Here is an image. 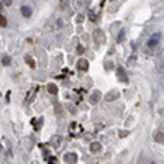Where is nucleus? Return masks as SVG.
I'll list each match as a JSON object with an SVG mask.
<instances>
[{
  "instance_id": "1",
  "label": "nucleus",
  "mask_w": 164,
  "mask_h": 164,
  "mask_svg": "<svg viewBox=\"0 0 164 164\" xmlns=\"http://www.w3.org/2000/svg\"><path fill=\"white\" fill-rule=\"evenodd\" d=\"M118 95H120V92H118V90H110V92H108L107 95H105V100H107V102L117 100V98H118Z\"/></svg>"
},
{
  "instance_id": "2",
  "label": "nucleus",
  "mask_w": 164,
  "mask_h": 164,
  "mask_svg": "<svg viewBox=\"0 0 164 164\" xmlns=\"http://www.w3.org/2000/svg\"><path fill=\"white\" fill-rule=\"evenodd\" d=\"M77 69H81V71H87L89 69L87 59H79V61H77Z\"/></svg>"
},
{
  "instance_id": "3",
  "label": "nucleus",
  "mask_w": 164,
  "mask_h": 164,
  "mask_svg": "<svg viewBox=\"0 0 164 164\" xmlns=\"http://www.w3.org/2000/svg\"><path fill=\"white\" fill-rule=\"evenodd\" d=\"M64 159H66V163H77V154L67 153L66 156H64Z\"/></svg>"
},
{
  "instance_id": "4",
  "label": "nucleus",
  "mask_w": 164,
  "mask_h": 164,
  "mask_svg": "<svg viewBox=\"0 0 164 164\" xmlns=\"http://www.w3.org/2000/svg\"><path fill=\"white\" fill-rule=\"evenodd\" d=\"M100 149H102V146H100V143H92L90 144V153H100Z\"/></svg>"
},
{
  "instance_id": "5",
  "label": "nucleus",
  "mask_w": 164,
  "mask_h": 164,
  "mask_svg": "<svg viewBox=\"0 0 164 164\" xmlns=\"http://www.w3.org/2000/svg\"><path fill=\"white\" fill-rule=\"evenodd\" d=\"M158 41H159V35H154L153 38L148 41V46H149V48H154L156 44H158Z\"/></svg>"
},
{
  "instance_id": "6",
  "label": "nucleus",
  "mask_w": 164,
  "mask_h": 164,
  "mask_svg": "<svg viewBox=\"0 0 164 164\" xmlns=\"http://www.w3.org/2000/svg\"><path fill=\"white\" fill-rule=\"evenodd\" d=\"M100 95H102V94L98 92V90H95V92L92 94V97H90V102H92V103H97L98 100H100Z\"/></svg>"
},
{
  "instance_id": "7",
  "label": "nucleus",
  "mask_w": 164,
  "mask_h": 164,
  "mask_svg": "<svg viewBox=\"0 0 164 164\" xmlns=\"http://www.w3.org/2000/svg\"><path fill=\"white\" fill-rule=\"evenodd\" d=\"M21 15L23 16H26V18H30V15H31V8L30 7H21Z\"/></svg>"
},
{
  "instance_id": "8",
  "label": "nucleus",
  "mask_w": 164,
  "mask_h": 164,
  "mask_svg": "<svg viewBox=\"0 0 164 164\" xmlns=\"http://www.w3.org/2000/svg\"><path fill=\"white\" fill-rule=\"evenodd\" d=\"M48 92L49 94H53V95H54V94H57V87L56 85H54V84H48Z\"/></svg>"
},
{
  "instance_id": "9",
  "label": "nucleus",
  "mask_w": 164,
  "mask_h": 164,
  "mask_svg": "<svg viewBox=\"0 0 164 164\" xmlns=\"http://www.w3.org/2000/svg\"><path fill=\"white\" fill-rule=\"evenodd\" d=\"M117 74H118V79H122L123 82H128V77L125 76V72H123L122 69H118V71H117Z\"/></svg>"
},
{
  "instance_id": "10",
  "label": "nucleus",
  "mask_w": 164,
  "mask_h": 164,
  "mask_svg": "<svg viewBox=\"0 0 164 164\" xmlns=\"http://www.w3.org/2000/svg\"><path fill=\"white\" fill-rule=\"evenodd\" d=\"M25 61H26V64H28V66H30L31 69H35L36 64H35V61H33V59H31L30 56H25Z\"/></svg>"
},
{
  "instance_id": "11",
  "label": "nucleus",
  "mask_w": 164,
  "mask_h": 164,
  "mask_svg": "<svg viewBox=\"0 0 164 164\" xmlns=\"http://www.w3.org/2000/svg\"><path fill=\"white\" fill-rule=\"evenodd\" d=\"M10 62H12L10 56H3L2 57V64H3V66H10Z\"/></svg>"
},
{
  "instance_id": "12",
  "label": "nucleus",
  "mask_w": 164,
  "mask_h": 164,
  "mask_svg": "<svg viewBox=\"0 0 164 164\" xmlns=\"http://www.w3.org/2000/svg\"><path fill=\"white\" fill-rule=\"evenodd\" d=\"M154 139H156L158 143H163V141H164V133H156V136H154Z\"/></svg>"
},
{
  "instance_id": "13",
  "label": "nucleus",
  "mask_w": 164,
  "mask_h": 164,
  "mask_svg": "<svg viewBox=\"0 0 164 164\" xmlns=\"http://www.w3.org/2000/svg\"><path fill=\"white\" fill-rule=\"evenodd\" d=\"M94 36H97V40L100 41V43H103V35L100 33V31H95V33H94Z\"/></svg>"
},
{
  "instance_id": "14",
  "label": "nucleus",
  "mask_w": 164,
  "mask_h": 164,
  "mask_svg": "<svg viewBox=\"0 0 164 164\" xmlns=\"http://www.w3.org/2000/svg\"><path fill=\"white\" fill-rule=\"evenodd\" d=\"M46 163H49V164H54V163H57V158H54V156H48Z\"/></svg>"
},
{
  "instance_id": "15",
  "label": "nucleus",
  "mask_w": 164,
  "mask_h": 164,
  "mask_svg": "<svg viewBox=\"0 0 164 164\" xmlns=\"http://www.w3.org/2000/svg\"><path fill=\"white\" fill-rule=\"evenodd\" d=\"M0 26H7V18L3 15H0Z\"/></svg>"
},
{
  "instance_id": "16",
  "label": "nucleus",
  "mask_w": 164,
  "mask_h": 164,
  "mask_svg": "<svg viewBox=\"0 0 164 164\" xmlns=\"http://www.w3.org/2000/svg\"><path fill=\"white\" fill-rule=\"evenodd\" d=\"M2 3H3L5 7H10L12 3H13V0H2Z\"/></svg>"
},
{
  "instance_id": "17",
  "label": "nucleus",
  "mask_w": 164,
  "mask_h": 164,
  "mask_svg": "<svg viewBox=\"0 0 164 164\" xmlns=\"http://www.w3.org/2000/svg\"><path fill=\"white\" fill-rule=\"evenodd\" d=\"M84 51H85L84 46H77V54H84Z\"/></svg>"
},
{
  "instance_id": "18",
  "label": "nucleus",
  "mask_w": 164,
  "mask_h": 164,
  "mask_svg": "<svg viewBox=\"0 0 164 164\" xmlns=\"http://www.w3.org/2000/svg\"><path fill=\"white\" fill-rule=\"evenodd\" d=\"M2 8H3V3H2V2H0V10H2Z\"/></svg>"
}]
</instances>
